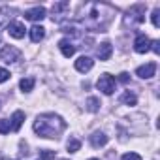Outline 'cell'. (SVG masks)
<instances>
[{
    "label": "cell",
    "instance_id": "obj_26",
    "mask_svg": "<svg viewBox=\"0 0 160 160\" xmlns=\"http://www.w3.org/2000/svg\"><path fill=\"white\" fill-rule=\"evenodd\" d=\"M151 49L158 55V53H160V42H158V40H152V42H151Z\"/></svg>",
    "mask_w": 160,
    "mask_h": 160
},
{
    "label": "cell",
    "instance_id": "obj_3",
    "mask_svg": "<svg viewBox=\"0 0 160 160\" xmlns=\"http://www.w3.org/2000/svg\"><path fill=\"white\" fill-rule=\"evenodd\" d=\"M19 57H21V51L17 47H13V45H6V47H2V51H0V60H4L8 64L19 60Z\"/></svg>",
    "mask_w": 160,
    "mask_h": 160
},
{
    "label": "cell",
    "instance_id": "obj_28",
    "mask_svg": "<svg viewBox=\"0 0 160 160\" xmlns=\"http://www.w3.org/2000/svg\"><path fill=\"white\" fill-rule=\"evenodd\" d=\"M89 160H100V158H89Z\"/></svg>",
    "mask_w": 160,
    "mask_h": 160
},
{
    "label": "cell",
    "instance_id": "obj_11",
    "mask_svg": "<svg viewBox=\"0 0 160 160\" xmlns=\"http://www.w3.org/2000/svg\"><path fill=\"white\" fill-rule=\"evenodd\" d=\"M58 49H60V53H62V55H64L66 58H70V57H72V55L75 53V45H73V43H72L70 40H66V38L58 42Z\"/></svg>",
    "mask_w": 160,
    "mask_h": 160
},
{
    "label": "cell",
    "instance_id": "obj_13",
    "mask_svg": "<svg viewBox=\"0 0 160 160\" xmlns=\"http://www.w3.org/2000/svg\"><path fill=\"white\" fill-rule=\"evenodd\" d=\"M108 136L104 134V132H94L92 136H91V145L94 147V149H98V147H104V145H108Z\"/></svg>",
    "mask_w": 160,
    "mask_h": 160
},
{
    "label": "cell",
    "instance_id": "obj_30",
    "mask_svg": "<svg viewBox=\"0 0 160 160\" xmlns=\"http://www.w3.org/2000/svg\"><path fill=\"white\" fill-rule=\"evenodd\" d=\"M38 160H42V158H38Z\"/></svg>",
    "mask_w": 160,
    "mask_h": 160
},
{
    "label": "cell",
    "instance_id": "obj_19",
    "mask_svg": "<svg viewBox=\"0 0 160 160\" xmlns=\"http://www.w3.org/2000/svg\"><path fill=\"white\" fill-rule=\"evenodd\" d=\"M87 109H89L91 113H96V111L100 109V100H98L96 96H91V98L87 100Z\"/></svg>",
    "mask_w": 160,
    "mask_h": 160
},
{
    "label": "cell",
    "instance_id": "obj_8",
    "mask_svg": "<svg viewBox=\"0 0 160 160\" xmlns=\"http://www.w3.org/2000/svg\"><path fill=\"white\" fill-rule=\"evenodd\" d=\"M92 66H94V60H92L91 57H79V58L75 60V70H77V72H81V73L91 72Z\"/></svg>",
    "mask_w": 160,
    "mask_h": 160
},
{
    "label": "cell",
    "instance_id": "obj_4",
    "mask_svg": "<svg viewBox=\"0 0 160 160\" xmlns=\"http://www.w3.org/2000/svg\"><path fill=\"white\" fill-rule=\"evenodd\" d=\"M134 49H136V53H147V51H151V40L145 36V34H139V36H136V40H134Z\"/></svg>",
    "mask_w": 160,
    "mask_h": 160
},
{
    "label": "cell",
    "instance_id": "obj_7",
    "mask_svg": "<svg viewBox=\"0 0 160 160\" xmlns=\"http://www.w3.org/2000/svg\"><path fill=\"white\" fill-rule=\"evenodd\" d=\"M154 73H156V62H147L145 66H139L136 70V75L141 79H151Z\"/></svg>",
    "mask_w": 160,
    "mask_h": 160
},
{
    "label": "cell",
    "instance_id": "obj_2",
    "mask_svg": "<svg viewBox=\"0 0 160 160\" xmlns=\"http://www.w3.org/2000/svg\"><path fill=\"white\" fill-rule=\"evenodd\" d=\"M96 87L104 92V94H113L115 92V79L109 75V73H102L100 77H98V83H96Z\"/></svg>",
    "mask_w": 160,
    "mask_h": 160
},
{
    "label": "cell",
    "instance_id": "obj_6",
    "mask_svg": "<svg viewBox=\"0 0 160 160\" xmlns=\"http://www.w3.org/2000/svg\"><path fill=\"white\" fill-rule=\"evenodd\" d=\"M25 25L21 23V21H12L10 25H8V32H10V36L12 38H15V40H21V38H25Z\"/></svg>",
    "mask_w": 160,
    "mask_h": 160
},
{
    "label": "cell",
    "instance_id": "obj_23",
    "mask_svg": "<svg viewBox=\"0 0 160 160\" xmlns=\"http://www.w3.org/2000/svg\"><path fill=\"white\" fill-rule=\"evenodd\" d=\"M158 15H160V10H158V8H156V10H154V12H152V15H151V19H152V25H154V27H156V28H158V27H160V19H158Z\"/></svg>",
    "mask_w": 160,
    "mask_h": 160
},
{
    "label": "cell",
    "instance_id": "obj_18",
    "mask_svg": "<svg viewBox=\"0 0 160 160\" xmlns=\"http://www.w3.org/2000/svg\"><path fill=\"white\" fill-rule=\"evenodd\" d=\"M66 149H68V152H77L79 149H81V141L75 139V138H70L68 143H66Z\"/></svg>",
    "mask_w": 160,
    "mask_h": 160
},
{
    "label": "cell",
    "instance_id": "obj_25",
    "mask_svg": "<svg viewBox=\"0 0 160 160\" xmlns=\"http://www.w3.org/2000/svg\"><path fill=\"white\" fill-rule=\"evenodd\" d=\"M8 79H10V72H8L6 68H0V83L8 81Z\"/></svg>",
    "mask_w": 160,
    "mask_h": 160
},
{
    "label": "cell",
    "instance_id": "obj_9",
    "mask_svg": "<svg viewBox=\"0 0 160 160\" xmlns=\"http://www.w3.org/2000/svg\"><path fill=\"white\" fill-rule=\"evenodd\" d=\"M25 19H28V21H43L45 19V8L38 6V8L27 10L25 12Z\"/></svg>",
    "mask_w": 160,
    "mask_h": 160
},
{
    "label": "cell",
    "instance_id": "obj_14",
    "mask_svg": "<svg viewBox=\"0 0 160 160\" xmlns=\"http://www.w3.org/2000/svg\"><path fill=\"white\" fill-rule=\"evenodd\" d=\"M43 36H45V28H43L42 25H34V27L30 28V40H32L34 43L42 42V40H43Z\"/></svg>",
    "mask_w": 160,
    "mask_h": 160
},
{
    "label": "cell",
    "instance_id": "obj_10",
    "mask_svg": "<svg viewBox=\"0 0 160 160\" xmlns=\"http://www.w3.org/2000/svg\"><path fill=\"white\" fill-rule=\"evenodd\" d=\"M15 13H17V12H15L13 8H8V6L0 10V28H4V27L8 28V25L12 23V17H13Z\"/></svg>",
    "mask_w": 160,
    "mask_h": 160
},
{
    "label": "cell",
    "instance_id": "obj_17",
    "mask_svg": "<svg viewBox=\"0 0 160 160\" xmlns=\"http://www.w3.org/2000/svg\"><path fill=\"white\" fill-rule=\"evenodd\" d=\"M121 102H122V104H126V106H136V104H138V98H136V94H134V92L126 91V92L121 96Z\"/></svg>",
    "mask_w": 160,
    "mask_h": 160
},
{
    "label": "cell",
    "instance_id": "obj_12",
    "mask_svg": "<svg viewBox=\"0 0 160 160\" xmlns=\"http://www.w3.org/2000/svg\"><path fill=\"white\" fill-rule=\"evenodd\" d=\"M111 53H113V45H111L109 42L100 43V47L96 49V55H98V58H100V60H108V58L111 57Z\"/></svg>",
    "mask_w": 160,
    "mask_h": 160
},
{
    "label": "cell",
    "instance_id": "obj_15",
    "mask_svg": "<svg viewBox=\"0 0 160 160\" xmlns=\"http://www.w3.org/2000/svg\"><path fill=\"white\" fill-rule=\"evenodd\" d=\"M23 121H25V113L23 111H15L13 115H12V130L13 132H19V128L23 126Z\"/></svg>",
    "mask_w": 160,
    "mask_h": 160
},
{
    "label": "cell",
    "instance_id": "obj_21",
    "mask_svg": "<svg viewBox=\"0 0 160 160\" xmlns=\"http://www.w3.org/2000/svg\"><path fill=\"white\" fill-rule=\"evenodd\" d=\"M12 130V122L8 119H0V134H8Z\"/></svg>",
    "mask_w": 160,
    "mask_h": 160
},
{
    "label": "cell",
    "instance_id": "obj_5",
    "mask_svg": "<svg viewBox=\"0 0 160 160\" xmlns=\"http://www.w3.org/2000/svg\"><path fill=\"white\" fill-rule=\"evenodd\" d=\"M128 15H132V17H128L130 21H134V23H143V21H145V6H143V4L132 6V8L128 10Z\"/></svg>",
    "mask_w": 160,
    "mask_h": 160
},
{
    "label": "cell",
    "instance_id": "obj_22",
    "mask_svg": "<svg viewBox=\"0 0 160 160\" xmlns=\"http://www.w3.org/2000/svg\"><path fill=\"white\" fill-rule=\"evenodd\" d=\"M40 158H42V160H51V158H55V151L43 149V151H40Z\"/></svg>",
    "mask_w": 160,
    "mask_h": 160
},
{
    "label": "cell",
    "instance_id": "obj_24",
    "mask_svg": "<svg viewBox=\"0 0 160 160\" xmlns=\"http://www.w3.org/2000/svg\"><path fill=\"white\" fill-rule=\"evenodd\" d=\"M121 160H141V156L138 152H126V154H122Z\"/></svg>",
    "mask_w": 160,
    "mask_h": 160
},
{
    "label": "cell",
    "instance_id": "obj_1",
    "mask_svg": "<svg viewBox=\"0 0 160 160\" xmlns=\"http://www.w3.org/2000/svg\"><path fill=\"white\" fill-rule=\"evenodd\" d=\"M64 130H66V122L62 121V117H58L55 113H43L34 121V132L40 138L57 139V138H60V134Z\"/></svg>",
    "mask_w": 160,
    "mask_h": 160
},
{
    "label": "cell",
    "instance_id": "obj_20",
    "mask_svg": "<svg viewBox=\"0 0 160 160\" xmlns=\"http://www.w3.org/2000/svg\"><path fill=\"white\" fill-rule=\"evenodd\" d=\"M68 8H70L68 2H57V4H53V8H51V10H53V17H55V15H60V13L66 12Z\"/></svg>",
    "mask_w": 160,
    "mask_h": 160
},
{
    "label": "cell",
    "instance_id": "obj_16",
    "mask_svg": "<svg viewBox=\"0 0 160 160\" xmlns=\"http://www.w3.org/2000/svg\"><path fill=\"white\" fill-rule=\"evenodd\" d=\"M34 79L32 77H27V79H21V81H19V87H21V91L23 92H30L32 89H34Z\"/></svg>",
    "mask_w": 160,
    "mask_h": 160
},
{
    "label": "cell",
    "instance_id": "obj_29",
    "mask_svg": "<svg viewBox=\"0 0 160 160\" xmlns=\"http://www.w3.org/2000/svg\"><path fill=\"white\" fill-rule=\"evenodd\" d=\"M58 160H66V158H58Z\"/></svg>",
    "mask_w": 160,
    "mask_h": 160
},
{
    "label": "cell",
    "instance_id": "obj_27",
    "mask_svg": "<svg viewBox=\"0 0 160 160\" xmlns=\"http://www.w3.org/2000/svg\"><path fill=\"white\" fill-rule=\"evenodd\" d=\"M128 79H130V77H128L126 72H122V73L119 75V81H121V83H128Z\"/></svg>",
    "mask_w": 160,
    "mask_h": 160
}]
</instances>
